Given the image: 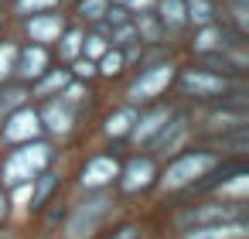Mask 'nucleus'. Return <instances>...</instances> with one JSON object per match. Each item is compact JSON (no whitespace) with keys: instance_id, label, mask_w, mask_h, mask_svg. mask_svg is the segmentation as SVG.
<instances>
[{"instance_id":"nucleus-1","label":"nucleus","mask_w":249,"mask_h":239,"mask_svg":"<svg viewBox=\"0 0 249 239\" xmlns=\"http://www.w3.org/2000/svg\"><path fill=\"white\" fill-rule=\"evenodd\" d=\"M212 167H215V154H205V150L184 154V157H178V161L164 171L160 184H164V191H178V188H184V184H195V178H201V174L212 171Z\"/></svg>"},{"instance_id":"nucleus-2","label":"nucleus","mask_w":249,"mask_h":239,"mask_svg":"<svg viewBox=\"0 0 249 239\" xmlns=\"http://www.w3.org/2000/svg\"><path fill=\"white\" fill-rule=\"evenodd\" d=\"M113 212V202L106 198V195H99V198H86L75 212H72V219H69V225H65V232H69V239H89L99 225H103V219Z\"/></svg>"},{"instance_id":"nucleus-3","label":"nucleus","mask_w":249,"mask_h":239,"mask_svg":"<svg viewBox=\"0 0 249 239\" xmlns=\"http://www.w3.org/2000/svg\"><path fill=\"white\" fill-rule=\"evenodd\" d=\"M171 79H174V65H171V62H164V65H157V69H147V72L126 89V99H130V103L154 99V96H160V92L171 86Z\"/></svg>"},{"instance_id":"nucleus-4","label":"nucleus","mask_w":249,"mask_h":239,"mask_svg":"<svg viewBox=\"0 0 249 239\" xmlns=\"http://www.w3.org/2000/svg\"><path fill=\"white\" fill-rule=\"evenodd\" d=\"M38 133H41V116H38L35 110H24V106H18V110L7 116V123H4V140H11V144L35 140Z\"/></svg>"},{"instance_id":"nucleus-5","label":"nucleus","mask_w":249,"mask_h":239,"mask_svg":"<svg viewBox=\"0 0 249 239\" xmlns=\"http://www.w3.org/2000/svg\"><path fill=\"white\" fill-rule=\"evenodd\" d=\"M181 86H184V92H195V96H218V92L229 89V82H225L222 75H212V72H205V69L184 72V75H181Z\"/></svg>"},{"instance_id":"nucleus-6","label":"nucleus","mask_w":249,"mask_h":239,"mask_svg":"<svg viewBox=\"0 0 249 239\" xmlns=\"http://www.w3.org/2000/svg\"><path fill=\"white\" fill-rule=\"evenodd\" d=\"M184 137H188V116L178 113V116H167V120L160 123V130H157L150 140H154L157 150L167 154V150H178V147L184 144Z\"/></svg>"},{"instance_id":"nucleus-7","label":"nucleus","mask_w":249,"mask_h":239,"mask_svg":"<svg viewBox=\"0 0 249 239\" xmlns=\"http://www.w3.org/2000/svg\"><path fill=\"white\" fill-rule=\"evenodd\" d=\"M113 178H120V164L113 161V157H92L89 164H86V171H82V188H103V184H109Z\"/></svg>"},{"instance_id":"nucleus-8","label":"nucleus","mask_w":249,"mask_h":239,"mask_svg":"<svg viewBox=\"0 0 249 239\" xmlns=\"http://www.w3.org/2000/svg\"><path fill=\"white\" fill-rule=\"evenodd\" d=\"M239 219V205H201L188 215H181V225H212V222H232Z\"/></svg>"},{"instance_id":"nucleus-9","label":"nucleus","mask_w":249,"mask_h":239,"mask_svg":"<svg viewBox=\"0 0 249 239\" xmlns=\"http://www.w3.org/2000/svg\"><path fill=\"white\" fill-rule=\"evenodd\" d=\"M120 174H123V191H143L154 181V161L150 157H133Z\"/></svg>"},{"instance_id":"nucleus-10","label":"nucleus","mask_w":249,"mask_h":239,"mask_svg":"<svg viewBox=\"0 0 249 239\" xmlns=\"http://www.w3.org/2000/svg\"><path fill=\"white\" fill-rule=\"evenodd\" d=\"M45 65H48V55H45L41 45L24 48V52H18V58H14V72H18L21 79H38V75L45 72Z\"/></svg>"},{"instance_id":"nucleus-11","label":"nucleus","mask_w":249,"mask_h":239,"mask_svg":"<svg viewBox=\"0 0 249 239\" xmlns=\"http://www.w3.org/2000/svg\"><path fill=\"white\" fill-rule=\"evenodd\" d=\"M184 239H246L242 222H212V225H195Z\"/></svg>"},{"instance_id":"nucleus-12","label":"nucleus","mask_w":249,"mask_h":239,"mask_svg":"<svg viewBox=\"0 0 249 239\" xmlns=\"http://www.w3.org/2000/svg\"><path fill=\"white\" fill-rule=\"evenodd\" d=\"M28 35L35 41H58L62 38V18L58 14H41V18H31L28 21Z\"/></svg>"},{"instance_id":"nucleus-13","label":"nucleus","mask_w":249,"mask_h":239,"mask_svg":"<svg viewBox=\"0 0 249 239\" xmlns=\"http://www.w3.org/2000/svg\"><path fill=\"white\" fill-rule=\"evenodd\" d=\"M171 116V110H154V113H147V116H137L133 120V127H130V137L137 140V144H143V140H150L157 130H160V123Z\"/></svg>"},{"instance_id":"nucleus-14","label":"nucleus","mask_w":249,"mask_h":239,"mask_svg":"<svg viewBox=\"0 0 249 239\" xmlns=\"http://www.w3.org/2000/svg\"><path fill=\"white\" fill-rule=\"evenodd\" d=\"M21 181H35V171H31V167H28V161L14 150V154L4 161V184H11V188H14V184H21Z\"/></svg>"},{"instance_id":"nucleus-15","label":"nucleus","mask_w":249,"mask_h":239,"mask_svg":"<svg viewBox=\"0 0 249 239\" xmlns=\"http://www.w3.org/2000/svg\"><path fill=\"white\" fill-rule=\"evenodd\" d=\"M41 120L48 123L52 133H69V130H72V110L62 106V103H52V106L41 113Z\"/></svg>"},{"instance_id":"nucleus-16","label":"nucleus","mask_w":249,"mask_h":239,"mask_svg":"<svg viewBox=\"0 0 249 239\" xmlns=\"http://www.w3.org/2000/svg\"><path fill=\"white\" fill-rule=\"evenodd\" d=\"M133 120H137V113H133L130 106L116 110V113H109V116H106V133H109V137H123V133H130Z\"/></svg>"},{"instance_id":"nucleus-17","label":"nucleus","mask_w":249,"mask_h":239,"mask_svg":"<svg viewBox=\"0 0 249 239\" xmlns=\"http://www.w3.org/2000/svg\"><path fill=\"white\" fill-rule=\"evenodd\" d=\"M160 21H164L171 31H178V28L188 21V14H184V0H160Z\"/></svg>"},{"instance_id":"nucleus-18","label":"nucleus","mask_w":249,"mask_h":239,"mask_svg":"<svg viewBox=\"0 0 249 239\" xmlns=\"http://www.w3.org/2000/svg\"><path fill=\"white\" fill-rule=\"evenodd\" d=\"M18 154L28 161V167H31L35 174H38V171H45V164L52 161V150H48L45 144H31V140H28V147H24V150H18Z\"/></svg>"},{"instance_id":"nucleus-19","label":"nucleus","mask_w":249,"mask_h":239,"mask_svg":"<svg viewBox=\"0 0 249 239\" xmlns=\"http://www.w3.org/2000/svg\"><path fill=\"white\" fill-rule=\"evenodd\" d=\"M184 14H188V21H195V24H212V4H208V0H188V4H184Z\"/></svg>"},{"instance_id":"nucleus-20","label":"nucleus","mask_w":249,"mask_h":239,"mask_svg":"<svg viewBox=\"0 0 249 239\" xmlns=\"http://www.w3.org/2000/svg\"><path fill=\"white\" fill-rule=\"evenodd\" d=\"M215 48H222V31L205 24V31L195 38V52H198V55H205V52H215Z\"/></svg>"},{"instance_id":"nucleus-21","label":"nucleus","mask_w":249,"mask_h":239,"mask_svg":"<svg viewBox=\"0 0 249 239\" xmlns=\"http://www.w3.org/2000/svg\"><path fill=\"white\" fill-rule=\"evenodd\" d=\"M24 89H0V116H11L21 103H24Z\"/></svg>"},{"instance_id":"nucleus-22","label":"nucleus","mask_w":249,"mask_h":239,"mask_svg":"<svg viewBox=\"0 0 249 239\" xmlns=\"http://www.w3.org/2000/svg\"><path fill=\"white\" fill-rule=\"evenodd\" d=\"M208 127H212V130H229V127H246V116H242V113H212V116H208Z\"/></svg>"},{"instance_id":"nucleus-23","label":"nucleus","mask_w":249,"mask_h":239,"mask_svg":"<svg viewBox=\"0 0 249 239\" xmlns=\"http://www.w3.org/2000/svg\"><path fill=\"white\" fill-rule=\"evenodd\" d=\"M96 72H103V75H120V72H123V55H120V52H103Z\"/></svg>"},{"instance_id":"nucleus-24","label":"nucleus","mask_w":249,"mask_h":239,"mask_svg":"<svg viewBox=\"0 0 249 239\" xmlns=\"http://www.w3.org/2000/svg\"><path fill=\"white\" fill-rule=\"evenodd\" d=\"M106 11H109V0H82V4H79V14L86 21H99Z\"/></svg>"},{"instance_id":"nucleus-25","label":"nucleus","mask_w":249,"mask_h":239,"mask_svg":"<svg viewBox=\"0 0 249 239\" xmlns=\"http://www.w3.org/2000/svg\"><path fill=\"white\" fill-rule=\"evenodd\" d=\"M65 86H69V72H52L48 79H41V82H38V96L58 92V89H65Z\"/></svg>"},{"instance_id":"nucleus-26","label":"nucleus","mask_w":249,"mask_h":239,"mask_svg":"<svg viewBox=\"0 0 249 239\" xmlns=\"http://www.w3.org/2000/svg\"><path fill=\"white\" fill-rule=\"evenodd\" d=\"M246 188H249V174L246 171H235L232 181H222V195H246Z\"/></svg>"},{"instance_id":"nucleus-27","label":"nucleus","mask_w":249,"mask_h":239,"mask_svg":"<svg viewBox=\"0 0 249 239\" xmlns=\"http://www.w3.org/2000/svg\"><path fill=\"white\" fill-rule=\"evenodd\" d=\"M14 58H18L14 45H0V79H7L14 72Z\"/></svg>"},{"instance_id":"nucleus-28","label":"nucleus","mask_w":249,"mask_h":239,"mask_svg":"<svg viewBox=\"0 0 249 239\" xmlns=\"http://www.w3.org/2000/svg\"><path fill=\"white\" fill-rule=\"evenodd\" d=\"M79 48H82V35H79V31H69V35L62 38V48H58V52H62V58H75Z\"/></svg>"},{"instance_id":"nucleus-29","label":"nucleus","mask_w":249,"mask_h":239,"mask_svg":"<svg viewBox=\"0 0 249 239\" xmlns=\"http://www.w3.org/2000/svg\"><path fill=\"white\" fill-rule=\"evenodd\" d=\"M55 4L58 0H18V14H38V11H48Z\"/></svg>"},{"instance_id":"nucleus-30","label":"nucleus","mask_w":249,"mask_h":239,"mask_svg":"<svg viewBox=\"0 0 249 239\" xmlns=\"http://www.w3.org/2000/svg\"><path fill=\"white\" fill-rule=\"evenodd\" d=\"M55 181H58L55 174H41V181H38V188H31V198H35V202H45V198H48V191L55 188Z\"/></svg>"},{"instance_id":"nucleus-31","label":"nucleus","mask_w":249,"mask_h":239,"mask_svg":"<svg viewBox=\"0 0 249 239\" xmlns=\"http://www.w3.org/2000/svg\"><path fill=\"white\" fill-rule=\"evenodd\" d=\"M82 48H86V58H99L106 52V41H103V35H92V38L82 41Z\"/></svg>"},{"instance_id":"nucleus-32","label":"nucleus","mask_w":249,"mask_h":239,"mask_svg":"<svg viewBox=\"0 0 249 239\" xmlns=\"http://www.w3.org/2000/svg\"><path fill=\"white\" fill-rule=\"evenodd\" d=\"M133 35H137V28H133V24H126V21H123V24H116V31H113V45H130V41H133Z\"/></svg>"},{"instance_id":"nucleus-33","label":"nucleus","mask_w":249,"mask_h":239,"mask_svg":"<svg viewBox=\"0 0 249 239\" xmlns=\"http://www.w3.org/2000/svg\"><path fill=\"white\" fill-rule=\"evenodd\" d=\"M137 35H143L147 41H157V35H160V28L150 21V18H140V24H137Z\"/></svg>"},{"instance_id":"nucleus-34","label":"nucleus","mask_w":249,"mask_h":239,"mask_svg":"<svg viewBox=\"0 0 249 239\" xmlns=\"http://www.w3.org/2000/svg\"><path fill=\"white\" fill-rule=\"evenodd\" d=\"M75 75H79V79H89V75H96V65H92V58H79V62H75Z\"/></svg>"},{"instance_id":"nucleus-35","label":"nucleus","mask_w":249,"mask_h":239,"mask_svg":"<svg viewBox=\"0 0 249 239\" xmlns=\"http://www.w3.org/2000/svg\"><path fill=\"white\" fill-rule=\"evenodd\" d=\"M235 21H239V28H249V14H246V0H235Z\"/></svg>"},{"instance_id":"nucleus-36","label":"nucleus","mask_w":249,"mask_h":239,"mask_svg":"<svg viewBox=\"0 0 249 239\" xmlns=\"http://www.w3.org/2000/svg\"><path fill=\"white\" fill-rule=\"evenodd\" d=\"M65 99L69 103H79L82 99V86H65Z\"/></svg>"},{"instance_id":"nucleus-37","label":"nucleus","mask_w":249,"mask_h":239,"mask_svg":"<svg viewBox=\"0 0 249 239\" xmlns=\"http://www.w3.org/2000/svg\"><path fill=\"white\" fill-rule=\"evenodd\" d=\"M126 4H130L133 11H147V7L154 4V0H126Z\"/></svg>"},{"instance_id":"nucleus-38","label":"nucleus","mask_w":249,"mask_h":239,"mask_svg":"<svg viewBox=\"0 0 249 239\" xmlns=\"http://www.w3.org/2000/svg\"><path fill=\"white\" fill-rule=\"evenodd\" d=\"M106 14H109V11H106ZM109 21H113V24H123V21H126V11H113Z\"/></svg>"},{"instance_id":"nucleus-39","label":"nucleus","mask_w":249,"mask_h":239,"mask_svg":"<svg viewBox=\"0 0 249 239\" xmlns=\"http://www.w3.org/2000/svg\"><path fill=\"white\" fill-rule=\"evenodd\" d=\"M133 236H137V229H133V225H126V229H123L116 239H133Z\"/></svg>"},{"instance_id":"nucleus-40","label":"nucleus","mask_w":249,"mask_h":239,"mask_svg":"<svg viewBox=\"0 0 249 239\" xmlns=\"http://www.w3.org/2000/svg\"><path fill=\"white\" fill-rule=\"evenodd\" d=\"M4 212H7V202H4V195H0V219H4Z\"/></svg>"}]
</instances>
